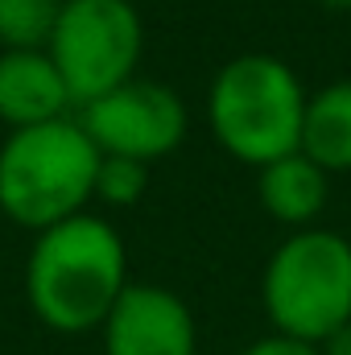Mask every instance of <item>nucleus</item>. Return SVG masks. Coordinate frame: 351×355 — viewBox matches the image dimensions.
Wrapping results in <instances>:
<instances>
[{
  "mask_svg": "<svg viewBox=\"0 0 351 355\" xmlns=\"http://www.w3.org/2000/svg\"><path fill=\"white\" fill-rule=\"evenodd\" d=\"M99 149L79 120H46L12 128L0 145V211L33 232L83 215L95 198Z\"/></svg>",
  "mask_w": 351,
  "mask_h": 355,
  "instance_id": "nucleus-2",
  "label": "nucleus"
},
{
  "mask_svg": "<svg viewBox=\"0 0 351 355\" xmlns=\"http://www.w3.org/2000/svg\"><path fill=\"white\" fill-rule=\"evenodd\" d=\"M71 103L75 99L46 50H4L0 54V120L4 124L33 128L46 120H62Z\"/></svg>",
  "mask_w": 351,
  "mask_h": 355,
  "instance_id": "nucleus-8",
  "label": "nucleus"
},
{
  "mask_svg": "<svg viewBox=\"0 0 351 355\" xmlns=\"http://www.w3.org/2000/svg\"><path fill=\"white\" fill-rule=\"evenodd\" d=\"M62 0H0V46L46 50L58 25Z\"/></svg>",
  "mask_w": 351,
  "mask_h": 355,
  "instance_id": "nucleus-11",
  "label": "nucleus"
},
{
  "mask_svg": "<svg viewBox=\"0 0 351 355\" xmlns=\"http://www.w3.org/2000/svg\"><path fill=\"white\" fill-rule=\"evenodd\" d=\"M103 355H198L190 306L174 289L132 285L103 318Z\"/></svg>",
  "mask_w": 351,
  "mask_h": 355,
  "instance_id": "nucleus-7",
  "label": "nucleus"
},
{
  "mask_svg": "<svg viewBox=\"0 0 351 355\" xmlns=\"http://www.w3.org/2000/svg\"><path fill=\"white\" fill-rule=\"evenodd\" d=\"M240 355H323V352H318V343H306V339H293V335L273 331V335L257 339L252 347H244Z\"/></svg>",
  "mask_w": 351,
  "mask_h": 355,
  "instance_id": "nucleus-13",
  "label": "nucleus"
},
{
  "mask_svg": "<svg viewBox=\"0 0 351 355\" xmlns=\"http://www.w3.org/2000/svg\"><path fill=\"white\" fill-rule=\"evenodd\" d=\"M149 186V162L137 157H112L99 153V170H95V198L112 202V207H132Z\"/></svg>",
  "mask_w": 351,
  "mask_h": 355,
  "instance_id": "nucleus-12",
  "label": "nucleus"
},
{
  "mask_svg": "<svg viewBox=\"0 0 351 355\" xmlns=\"http://www.w3.org/2000/svg\"><path fill=\"white\" fill-rule=\"evenodd\" d=\"M79 124L95 141L99 153L157 162V157L174 153L178 141L186 137V107H182L178 91L166 83L128 79L108 95L83 103Z\"/></svg>",
  "mask_w": 351,
  "mask_h": 355,
  "instance_id": "nucleus-6",
  "label": "nucleus"
},
{
  "mask_svg": "<svg viewBox=\"0 0 351 355\" xmlns=\"http://www.w3.org/2000/svg\"><path fill=\"white\" fill-rule=\"evenodd\" d=\"M298 149L327 174L351 170V83H331L306 95Z\"/></svg>",
  "mask_w": 351,
  "mask_h": 355,
  "instance_id": "nucleus-10",
  "label": "nucleus"
},
{
  "mask_svg": "<svg viewBox=\"0 0 351 355\" xmlns=\"http://www.w3.org/2000/svg\"><path fill=\"white\" fill-rule=\"evenodd\" d=\"M261 202L277 223L306 227L327 207V170H318L302 149L261 166Z\"/></svg>",
  "mask_w": 351,
  "mask_h": 355,
  "instance_id": "nucleus-9",
  "label": "nucleus"
},
{
  "mask_svg": "<svg viewBox=\"0 0 351 355\" xmlns=\"http://www.w3.org/2000/svg\"><path fill=\"white\" fill-rule=\"evenodd\" d=\"M323 355H351V322H343L339 331H331L323 343H318Z\"/></svg>",
  "mask_w": 351,
  "mask_h": 355,
  "instance_id": "nucleus-14",
  "label": "nucleus"
},
{
  "mask_svg": "<svg viewBox=\"0 0 351 355\" xmlns=\"http://www.w3.org/2000/svg\"><path fill=\"white\" fill-rule=\"evenodd\" d=\"M46 54L83 107L132 79L141 58V17L128 0H62Z\"/></svg>",
  "mask_w": 351,
  "mask_h": 355,
  "instance_id": "nucleus-5",
  "label": "nucleus"
},
{
  "mask_svg": "<svg viewBox=\"0 0 351 355\" xmlns=\"http://www.w3.org/2000/svg\"><path fill=\"white\" fill-rule=\"evenodd\" d=\"M25 289L33 314L58 335L103 327L116 297L128 289V257L116 227L99 215H75L46 232L29 252Z\"/></svg>",
  "mask_w": 351,
  "mask_h": 355,
  "instance_id": "nucleus-1",
  "label": "nucleus"
},
{
  "mask_svg": "<svg viewBox=\"0 0 351 355\" xmlns=\"http://www.w3.org/2000/svg\"><path fill=\"white\" fill-rule=\"evenodd\" d=\"M264 310L281 335L323 343L351 322V244L335 232H293L264 268Z\"/></svg>",
  "mask_w": 351,
  "mask_h": 355,
  "instance_id": "nucleus-4",
  "label": "nucleus"
},
{
  "mask_svg": "<svg viewBox=\"0 0 351 355\" xmlns=\"http://www.w3.org/2000/svg\"><path fill=\"white\" fill-rule=\"evenodd\" d=\"M207 116L215 141L244 166H268L285 153H298L306 91L298 75L273 54L232 58L207 95Z\"/></svg>",
  "mask_w": 351,
  "mask_h": 355,
  "instance_id": "nucleus-3",
  "label": "nucleus"
},
{
  "mask_svg": "<svg viewBox=\"0 0 351 355\" xmlns=\"http://www.w3.org/2000/svg\"><path fill=\"white\" fill-rule=\"evenodd\" d=\"M314 4H327V8H351V0H314Z\"/></svg>",
  "mask_w": 351,
  "mask_h": 355,
  "instance_id": "nucleus-15",
  "label": "nucleus"
}]
</instances>
